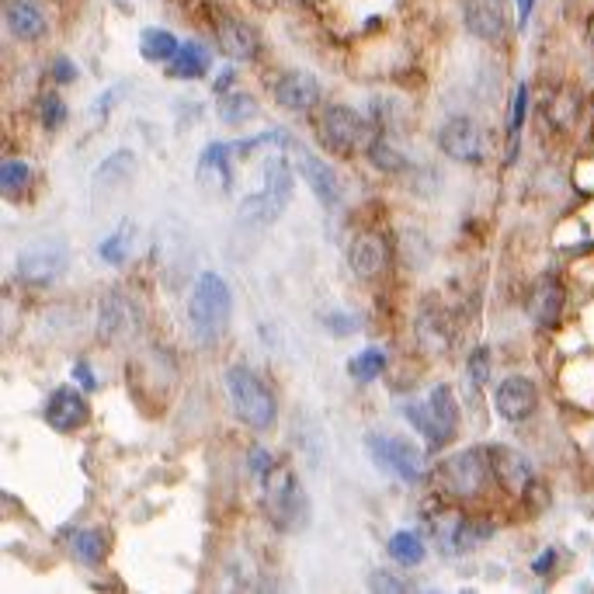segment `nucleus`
Instances as JSON below:
<instances>
[{
  "label": "nucleus",
  "instance_id": "aec40b11",
  "mask_svg": "<svg viewBox=\"0 0 594 594\" xmlns=\"http://www.w3.org/2000/svg\"><path fill=\"white\" fill-rule=\"evenodd\" d=\"M7 18V32L18 42H39L46 35V14L35 0H11L4 11Z\"/></svg>",
  "mask_w": 594,
  "mask_h": 594
},
{
  "label": "nucleus",
  "instance_id": "39448f33",
  "mask_svg": "<svg viewBox=\"0 0 594 594\" xmlns=\"http://www.w3.org/2000/svg\"><path fill=\"white\" fill-rule=\"evenodd\" d=\"M435 480L449 497H459V501H476V497L487 494L490 483H497L494 459H490L487 449H462V452H456V456L438 462Z\"/></svg>",
  "mask_w": 594,
  "mask_h": 594
},
{
  "label": "nucleus",
  "instance_id": "ddd939ff",
  "mask_svg": "<svg viewBox=\"0 0 594 594\" xmlns=\"http://www.w3.org/2000/svg\"><path fill=\"white\" fill-rule=\"evenodd\" d=\"M320 132H324V143L337 153H351L365 136V122L355 108L348 105H327L320 115Z\"/></svg>",
  "mask_w": 594,
  "mask_h": 594
},
{
  "label": "nucleus",
  "instance_id": "412c9836",
  "mask_svg": "<svg viewBox=\"0 0 594 594\" xmlns=\"http://www.w3.org/2000/svg\"><path fill=\"white\" fill-rule=\"evenodd\" d=\"M490 459H494L497 483H501L504 490H511V494H525V490L535 483L532 466H528V459L518 456V452H511V449H490Z\"/></svg>",
  "mask_w": 594,
  "mask_h": 594
},
{
  "label": "nucleus",
  "instance_id": "cd10ccee",
  "mask_svg": "<svg viewBox=\"0 0 594 594\" xmlns=\"http://www.w3.org/2000/svg\"><path fill=\"white\" fill-rule=\"evenodd\" d=\"M136 174V153L132 150H115L112 157H105L94 171V181H101L105 188L112 185H126V181Z\"/></svg>",
  "mask_w": 594,
  "mask_h": 594
},
{
  "label": "nucleus",
  "instance_id": "a878e982",
  "mask_svg": "<svg viewBox=\"0 0 594 594\" xmlns=\"http://www.w3.org/2000/svg\"><path fill=\"white\" fill-rule=\"evenodd\" d=\"M181 42L174 39L167 28H146L143 35H139V56H143L146 63H171L174 56H178Z\"/></svg>",
  "mask_w": 594,
  "mask_h": 594
},
{
  "label": "nucleus",
  "instance_id": "c85d7f7f",
  "mask_svg": "<svg viewBox=\"0 0 594 594\" xmlns=\"http://www.w3.org/2000/svg\"><path fill=\"white\" fill-rule=\"evenodd\" d=\"M490 532H494L490 525H476V522H466V518H456L449 535H445V542H449V553H473L483 539H490Z\"/></svg>",
  "mask_w": 594,
  "mask_h": 594
},
{
  "label": "nucleus",
  "instance_id": "f704fd0d",
  "mask_svg": "<svg viewBox=\"0 0 594 594\" xmlns=\"http://www.w3.org/2000/svg\"><path fill=\"white\" fill-rule=\"evenodd\" d=\"M28 181H32V167H28L25 160H4V164H0V188H4V195L21 192Z\"/></svg>",
  "mask_w": 594,
  "mask_h": 594
},
{
  "label": "nucleus",
  "instance_id": "79ce46f5",
  "mask_svg": "<svg viewBox=\"0 0 594 594\" xmlns=\"http://www.w3.org/2000/svg\"><path fill=\"white\" fill-rule=\"evenodd\" d=\"M553 567H556V549L549 546L542 556H535V563H532V574H539V577H549L553 574Z\"/></svg>",
  "mask_w": 594,
  "mask_h": 594
},
{
  "label": "nucleus",
  "instance_id": "4be33fe9",
  "mask_svg": "<svg viewBox=\"0 0 594 594\" xmlns=\"http://www.w3.org/2000/svg\"><path fill=\"white\" fill-rule=\"evenodd\" d=\"M209 63H212L209 49L198 46V42H181L178 56H174L171 66H167V73L178 80H198L209 73Z\"/></svg>",
  "mask_w": 594,
  "mask_h": 594
},
{
  "label": "nucleus",
  "instance_id": "4468645a",
  "mask_svg": "<svg viewBox=\"0 0 594 594\" xmlns=\"http://www.w3.org/2000/svg\"><path fill=\"white\" fill-rule=\"evenodd\" d=\"M494 407L504 421L522 424L535 414V407H539V390H535V383L528 376H508L501 386H497Z\"/></svg>",
  "mask_w": 594,
  "mask_h": 594
},
{
  "label": "nucleus",
  "instance_id": "4c0bfd02",
  "mask_svg": "<svg viewBox=\"0 0 594 594\" xmlns=\"http://www.w3.org/2000/svg\"><path fill=\"white\" fill-rule=\"evenodd\" d=\"M369 588L372 591H393V594H400V591H407V581H403V577H393L390 570H376V574L369 577Z\"/></svg>",
  "mask_w": 594,
  "mask_h": 594
},
{
  "label": "nucleus",
  "instance_id": "6ab92c4d",
  "mask_svg": "<svg viewBox=\"0 0 594 594\" xmlns=\"http://www.w3.org/2000/svg\"><path fill=\"white\" fill-rule=\"evenodd\" d=\"M390 264V244H386L383 233H358L355 244H351V271H355L362 282L379 278Z\"/></svg>",
  "mask_w": 594,
  "mask_h": 594
},
{
  "label": "nucleus",
  "instance_id": "37998d69",
  "mask_svg": "<svg viewBox=\"0 0 594 594\" xmlns=\"http://www.w3.org/2000/svg\"><path fill=\"white\" fill-rule=\"evenodd\" d=\"M73 379H80V386H84V390H98V376H94V369L87 362L73 365Z\"/></svg>",
  "mask_w": 594,
  "mask_h": 594
},
{
  "label": "nucleus",
  "instance_id": "c03bdc74",
  "mask_svg": "<svg viewBox=\"0 0 594 594\" xmlns=\"http://www.w3.org/2000/svg\"><path fill=\"white\" fill-rule=\"evenodd\" d=\"M515 7H518V28H525V25H528V18H532L535 0H515Z\"/></svg>",
  "mask_w": 594,
  "mask_h": 594
},
{
  "label": "nucleus",
  "instance_id": "1a4fd4ad",
  "mask_svg": "<svg viewBox=\"0 0 594 594\" xmlns=\"http://www.w3.org/2000/svg\"><path fill=\"white\" fill-rule=\"evenodd\" d=\"M139 334V310L122 289H112L98 306V337L108 344H129Z\"/></svg>",
  "mask_w": 594,
  "mask_h": 594
},
{
  "label": "nucleus",
  "instance_id": "7c9ffc66",
  "mask_svg": "<svg viewBox=\"0 0 594 594\" xmlns=\"http://www.w3.org/2000/svg\"><path fill=\"white\" fill-rule=\"evenodd\" d=\"M525 112H528V84L515 87V98H511V112H508V164L518 160V136L525 129Z\"/></svg>",
  "mask_w": 594,
  "mask_h": 594
},
{
  "label": "nucleus",
  "instance_id": "2eb2a0df",
  "mask_svg": "<svg viewBox=\"0 0 594 594\" xmlns=\"http://www.w3.org/2000/svg\"><path fill=\"white\" fill-rule=\"evenodd\" d=\"M462 25L473 39L497 42L508 32V11L504 0H462Z\"/></svg>",
  "mask_w": 594,
  "mask_h": 594
},
{
  "label": "nucleus",
  "instance_id": "ea45409f",
  "mask_svg": "<svg viewBox=\"0 0 594 594\" xmlns=\"http://www.w3.org/2000/svg\"><path fill=\"white\" fill-rule=\"evenodd\" d=\"M271 466H275L271 452L264 449V445H254V449H251V469H254V473H258V476H268Z\"/></svg>",
  "mask_w": 594,
  "mask_h": 594
},
{
  "label": "nucleus",
  "instance_id": "58836bf2",
  "mask_svg": "<svg viewBox=\"0 0 594 594\" xmlns=\"http://www.w3.org/2000/svg\"><path fill=\"white\" fill-rule=\"evenodd\" d=\"M324 327L330 330V334H337V337L355 334V320L344 317V313H327V317H324Z\"/></svg>",
  "mask_w": 594,
  "mask_h": 594
},
{
  "label": "nucleus",
  "instance_id": "a18cd8bd",
  "mask_svg": "<svg viewBox=\"0 0 594 594\" xmlns=\"http://www.w3.org/2000/svg\"><path fill=\"white\" fill-rule=\"evenodd\" d=\"M233 80H237V73H233V70H223V73H219V80H216V94H226V87H230Z\"/></svg>",
  "mask_w": 594,
  "mask_h": 594
},
{
  "label": "nucleus",
  "instance_id": "a211bd4d",
  "mask_svg": "<svg viewBox=\"0 0 594 594\" xmlns=\"http://www.w3.org/2000/svg\"><path fill=\"white\" fill-rule=\"evenodd\" d=\"M216 42H219V49L237 63L258 60V53H261L258 32H254L247 21L230 18V14H223V18L216 21Z\"/></svg>",
  "mask_w": 594,
  "mask_h": 594
},
{
  "label": "nucleus",
  "instance_id": "423d86ee",
  "mask_svg": "<svg viewBox=\"0 0 594 594\" xmlns=\"http://www.w3.org/2000/svg\"><path fill=\"white\" fill-rule=\"evenodd\" d=\"M289 198H292V164L285 157H271L268 167H264V188L240 198L237 216L247 226H271L285 212Z\"/></svg>",
  "mask_w": 594,
  "mask_h": 594
},
{
  "label": "nucleus",
  "instance_id": "9d476101",
  "mask_svg": "<svg viewBox=\"0 0 594 594\" xmlns=\"http://www.w3.org/2000/svg\"><path fill=\"white\" fill-rule=\"evenodd\" d=\"M70 264V251L60 240H39V244L25 247L18 258V275L28 285H53L56 278L66 271Z\"/></svg>",
  "mask_w": 594,
  "mask_h": 594
},
{
  "label": "nucleus",
  "instance_id": "dca6fc26",
  "mask_svg": "<svg viewBox=\"0 0 594 594\" xmlns=\"http://www.w3.org/2000/svg\"><path fill=\"white\" fill-rule=\"evenodd\" d=\"M271 94H275L278 108H285V112H310V108L320 105V80L306 70H289L278 77Z\"/></svg>",
  "mask_w": 594,
  "mask_h": 594
},
{
  "label": "nucleus",
  "instance_id": "72a5a7b5",
  "mask_svg": "<svg viewBox=\"0 0 594 594\" xmlns=\"http://www.w3.org/2000/svg\"><path fill=\"white\" fill-rule=\"evenodd\" d=\"M369 160H372V167H379V171H386V174H396V171H403V167H407V160H403L400 153L393 150L386 136H376L369 143Z\"/></svg>",
  "mask_w": 594,
  "mask_h": 594
},
{
  "label": "nucleus",
  "instance_id": "bb28decb",
  "mask_svg": "<svg viewBox=\"0 0 594 594\" xmlns=\"http://www.w3.org/2000/svg\"><path fill=\"white\" fill-rule=\"evenodd\" d=\"M258 112H261L258 101H254L251 94H244V91L219 94V101H216V115L226 122V126H244V122H251Z\"/></svg>",
  "mask_w": 594,
  "mask_h": 594
},
{
  "label": "nucleus",
  "instance_id": "b1692460",
  "mask_svg": "<svg viewBox=\"0 0 594 594\" xmlns=\"http://www.w3.org/2000/svg\"><path fill=\"white\" fill-rule=\"evenodd\" d=\"M70 553L77 556L84 567H101L108 556V539L98 528H80V532L70 535Z\"/></svg>",
  "mask_w": 594,
  "mask_h": 594
},
{
  "label": "nucleus",
  "instance_id": "2f4dec72",
  "mask_svg": "<svg viewBox=\"0 0 594 594\" xmlns=\"http://www.w3.org/2000/svg\"><path fill=\"white\" fill-rule=\"evenodd\" d=\"M417 341H421L424 351H445L449 348V330H442V317L438 313H424L421 320H417Z\"/></svg>",
  "mask_w": 594,
  "mask_h": 594
},
{
  "label": "nucleus",
  "instance_id": "0eeeda50",
  "mask_svg": "<svg viewBox=\"0 0 594 594\" xmlns=\"http://www.w3.org/2000/svg\"><path fill=\"white\" fill-rule=\"evenodd\" d=\"M365 449H369L372 462L386 473H393L403 483H421L424 480V452L417 449L407 438H393V435H369L365 438Z\"/></svg>",
  "mask_w": 594,
  "mask_h": 594
},
{
  "label": "nucleus",
  "instance_id": "6e6552de",
  "mask_svg": "<svg viewBox=\"0 0 594 594\" xmlns=\"http://www.w3.org/2000/svg\"><path fill=\"white\" fill-rule=\"evenodd\" d=\"M438 146H442L445 157L459 160V164H483L487 160V136H483L480 122L469 119V115H456L438 129Z\"/></svg>",
  "mask_w": 594,
  "mask_h": 594
},
{
  "label": "nucleus",
  "instance_id": "20e7f679",
  "mask_svg": "<svg viewBox=\"0 0 594 594\" xmlns=\"http://www.w3.org/2000/svg\"><path fill=\"white\" fill-rule=\"evenodd\" d=\"M403 414H407V421L424 435L428 452H442L459 431V403L449 383L431 386L424 403H417V400L403 403Z\"/></svg>",
  "mask_w": 594,
  "mask_h": 594
},
{
  "label": "nucleus",
  "instance_id": "9b49d317",
  "mask_svg": "<svg viewBox=\"0 0 594 594\" xmlns=\"http://www.w3.org/2000/svg\"><path fill=\"white\" fill-rule=\"evenodd\" d=\"M289 153H296V167L299 174L306 178V185L313 188V195L320 198V202L327 205V209H334V205H341V178H337V171L327 164V160H320L317 153L306 150L299 139H289V146H285Z\"/></svg>",
  "mask_w": 594,
  "mask_h": 594
},
{
  "label": "nucleus",
  "instance_id": "f257e3e1",
  "mask_svg": "<svg viewBox=\"0 0 594 594\" xmlns=\"http://www.w3.org/2000/svg\"><path fill=\"white\" fill-rule=\"evenodd\" d=\"M233 289L219 271H202L188 296V327L198 344H216L230 330Z\"/></svg>",
  "mask_w": 594,
  "mask_h": 594
},
{
  "label": "nucleus",
  "instance_id": "e433bc0d",
  "mask_svg": "<svg viewBox=\"0 0 594 594\" xmlns=\"http://www.w3.org/2000/svg\"><path fill=\"white\" fill-rule=\"evenodd\" d=\"M466 372H469V383H473V386L487 383V379H490V348H487V344H480V348L469 351Z\"/></svg>",
  "mask_w": 594,
  "mask_h": 594
},
{
  "label": "nucleus",
  "instance_id": "7ed1b4c3",
  "mask_svg": "<svg viewBox=\"0 0 594 594\" xmlns=\"http://www.w3.org/2000/svg\"><path fill=\"white\" fill-rule=\"evenodd\" d=\"M264 483V515L278 532H303L310 522V497H306L303 483L292 469L271 466L268 476H261Z\"/></svg>",
  "mask_w": 594,
  "mask_h": 594
},
{
  "label": "nucleus",
  "instance_id": "473e14b6",
  "mask_svg": "<svg viewBox=\"0 0 594 594\" xmlns=\"http://www.w3.org/2000/svg\"><path fill=\"white\" fill-rule=\"evenodd\" d=\"M129 244H132V223H122L119 230L112 233V237L101 240L98 258L108 261V264H122L129 258Z\"/></svg>",
  "mask_w": 594,
  "mask_h": 594
},
{
  "label": "nucleus",
  "instance_id": "f03ea898",
  "mask_svg": "<svg viewBox=\"0 0 594 594\" xmlns=\"http://www.w3.org/2000/svg\"><path fill=\"white\" fill-rule=\"evenodd\" d=\"M226 396L240 421L251 431H271L278 424V400L275 393L264 386L261 376H254L247 365H230L226 369Z\"/></svg>",
  "mask_w": 594,
  "mask_h": 594
},
{
  "label": "nucleus",
  "instance_id": "f8f14e48",
  "mask_svg": "<svg viewBox=\"0 0 594 594\" xmlns=\"http://www.w3.org/2000/svg\"><path fill=\"white\" fill-rule=\"evenodd\" d=\"M91 421V407H87V396L77 386H56L46 400V424L60 435H73L84 424Z\"/></svg>",
  "mask_w": 594,
  "mask_h": 594
},
{
  "label": "nucleus",
  "instance_id": "5701e85b",
  "mask_svg": "<svg viewBox=\"0 0 594 594\" xmlns=\"http://www.w3.org/2000/svg\"><path fill=\"white\" fill-rule=\"evenodd\" d=\"M230 153H233V143H212L202 150V160H198V178H219V185H223V192H230Z\"/></svg>",
  "mask_w": 594,
  "mask_h": 594
},
{
  "label": "nucleus",
  "instance_id": "a19ab883",
  "mask_svg": "<svg viewBox=\"0 0 594 594\" xmlns=\"http://www.w3.org/2000/svg\"><path fill=\"white\" fill-rule=\"evenodd\" d=\"M53 77H56V84H73V80H77V63L60 56V60L53 63Z\"/></svg>",
  "mask_w": 594,
  "mask_h": 594
},
{
  "label": "nucleus",
  "instance_id": "393cba45",
  "mask_svg": "<svg viewBox=\"0 0 594 594\" xmlns=\"http://www.w3.org/2000/svg\"><path fill=\"white\" fill-rule=\"evenodd\" d=\"M386 553H390V560L396 567L410 570V567H421L424 556H428V546H424L417 532H393L390 542H386Z\"/></svg>",
  "mask_w": 594,
  "mask_h": 594
},
{
  "label": "nucleus",
  "instance_id": "f3484780",
  "mask_svg": "<svg viewBox=\"0 0 594 594\" xmlns=\"http://www.w3.org/2000/svg\"><path fill=\"white\" fill-rule=\"evenodd\" d=\"M563 303H567V292H563L560 278L542 275L532 285V292H528V317H532L535 327H556L560 324Z\"/></svg>",
  "mask_w": 594,
  "mask_h": 594
},
{
  "label": "nucleus",
  "instance_id": "c9c22d12",
  "mask_svg": "<svg viewBox=\"0 0 594 594\" xmlns=\"http://www.w3.org/2000/svg\"><path fill=\"white\" fill-rule=\"evenodd\" d=\"M35 108H39V119H42V126H46V129H60L66 122V105H63L60 94H42Z\"/></svg>",
  "mask_w": 594,
  "mask_h": 594
},
{
  "label": "nucleus",
  "instance_id": "c756f323",
  "mask_svg": "<svg viewBox=\"0 0 594 594\" xmlns=\"http://www.w3.org/2000/svg\"><path fill=\"white\" fill-rule=\"evenodd\" d=\"M383 372H386V351L383 348H365L348 362V376L355 379V383H376Z\"/></svg>",
  "mask_w": 594,
  "mask_h": 594
}]
</instances>
